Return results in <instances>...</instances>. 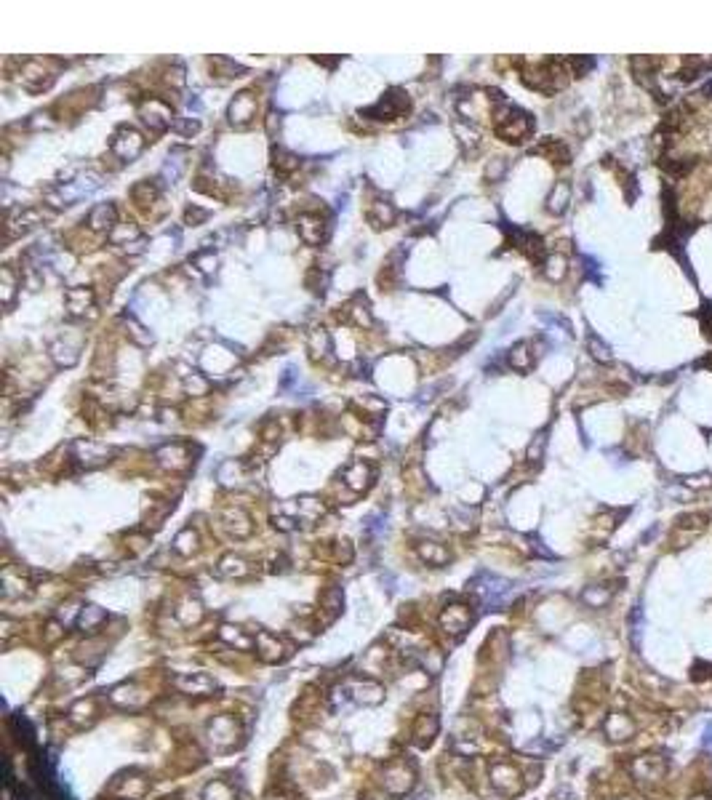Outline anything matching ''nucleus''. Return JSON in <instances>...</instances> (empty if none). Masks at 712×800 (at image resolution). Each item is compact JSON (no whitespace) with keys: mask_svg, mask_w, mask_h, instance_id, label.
Returning <instances> with one entry per match:
<instances>
[{"mask_svg":"<svg viewBox=\"0 0 712 800\" xmlns=\"http://www.w3.org/2000/svg\"><path fill=\"white\" fill-rule=\"evenodd\" d=\"M112 152L118 155V158L123 160H134L139 152L144 150V139L139 131H134V128H121L115 137H112Z\"/></svg>","mask_w":712,"mask_h":800,"instance_id":"f257e3e1","label":"nucleus"},{"mask_svg":"<svg viewBox=\"0 0 712 800\" xmlns=\"http://www.w3.org/2000/svg\"><path fill=\"white\" fill-rule=\"evenodd\" d=\"M142 118L150 128L163 131L165 126H171V107L161 99H150L142 104Z\"/></svg>","mask_w":712,"mask_h":800,"instance_id":"f03ea898","label":"nucleus"},{"mask_svg":"<svg viewBox=\"0 0 712 800\" xmlns=\"http://www.w3.org/2000/svg\"><path fill=\"white\" fill-rule=\"evenodd\" d=\"M664 771H667V763L659 758V755H646V758L635 760V774H638L640 779L659 781L662 777H664Z\"/></svg>","mask_w":712,"mask_h":800,"instance_id":"7ed1b4c3","label":"nucleus"},{"mask_svg":"<svg viewBox=\"0 0 712 800\" xmlns=\"http://www.w3.org/2000/svg\"><path fill=\"white\" fill-rule=\"evenodd\" d=\"M371 475L374 472H371V467H368L366 461H352L345 472H342V480H345L352 491H363L368 483H371Z\"/></svg>","mask_w":712,"mask_h":800,"instance_id":"20e7f679","label":"nucleus"},{"mask_svg":"<svg viewBox=\"0 0 712 800\" xmlns=\"http://www.w3.org/2000/svg\"><path fill=\"white\" fill-rule=\"evenodd\" d=\"M64 299H67V310H70V315L78 318V315H83V312L94 304V294H91V288H70V291L64 294Z\"/></svg>","mask_w":712,"mask_h":800,"instance_id":"39448f33","label":"nucleus"},{"mask_svg":"<svg viewBox=\"0 0 712 800\" xmlns=\"http://www.w3.org/2000/svg\"><path fill=\"white\" fill-rule=\"evenodd\" d=\"M254 110H256L254 97L251 94H241V97H235V101L230 104V118H232V123H248V120L254 118Z\"/></svg>","mask_w":712,"mask_h":800,"instance_id":"423d86ee","label":"nucleus"},{"mask_svg":"<svg viewBox=\"0 0 712 800\" xmlns=\"http://www.w3.org/2000/svg\"><path fill=\"white\" fill-rule=\"evenodd\" d=\"M299 232L307 243H321L323 240V221L321 217H312V214H302L299 217Z\"/></svg>","mask_w":712,"mask_h":800,"instance_id":"0eeeda50","label":"nucleus"},{"mask_svg":"<svg viewBox=\"0 0 712 800\" xmlns=\"http://www.w3.org/2000/svg\"><path fill=\"white\" fill-rule=\"evenodd\" d=\"M112 221H115V208L110 203H99L88 217V227L91 230H110Z\"/></svg>","mask_w":712,"mask_h":800,"instance_id":"6e6552de","label":"nucleus"},{"mask_svg":"<svg viewBox=\"0 0 712 800\" xmlns=\"http://www.w3.org/2000/svg\"><path fill=\"white\" fill-rule=\"evenodd\" d=\"M606 731H609L611 739H627L632 731H635V723H632L627 715H611L609 723H606Z\"/></svg>","mask_w":712,"mask_h":800,"instance_id":"1a4fd4ad","label":"nucleus"},{"mask_svg":"<svg viewBox=\"0 0 712 800\" xmlns=\"http://www.w3.org/2000/svg\"><path fill=\"white\" fill-rule=\"evenodd\" d=\"M569 198H571V187H569V184H566V181L555 184V190H552V195H549V211H555V214H563V211H566V206H569Z\"/></svg>","mask_w":712,"mask_h":800,"instance_id":"9d476101","label":"nucleus"},{"mask_svg":"<svg viewBox=\"0 0 712 800\" xmlns=\"http://www.w3.org/2000/svg\"><path fill=\"white\" fill-rule=\"evenodd\" d=\"M509 363H512V368H520V371L531 368L533 358H531V352H529V344H518V347L509 352Z\"/></svg>","mask_w":712,"mask_h":800,"instance_id":"9b49d317","label":"nucleus"},{"mask_svg":"<svg viewBox=\"0 0 712 800\" xmlns=\"http://www.w3.org/2000/svg\"><path fill=\"white\" fill-rule=\"evenodd\" d=\"M545 275H547L549 280H560L563 275H566V259H563V257H549V259L545 261Z\"/></svg>","mask_w":712,"mask_h":800,"instance_id":"f8f14e48","label":"nucleus"},{"mask_svg":"<svg viewBox=\"0 0 712 800\" xmlns=\"http://www.w3.org/2000/svg\"><path fill=\"white\" fill-rule=\"evenodd\" d=\"M155 195H158V192H155V187H152L150 181H142V184H136V187H134V198L139 200L142 206L152 203V200H155Z\"/></svg>","mask_w":712,"mask_h":800,"instance_id":"ddd939ff","label":"nucleus"},{"mask_svg":"<svg viewBox=\"0 0 712 800\" xmlns=\"http://www.w3.org/2000/svg\"><path fill=\"white\" fill-rule=\"evenodd\" d=\"M312 350H315L318 355H326V350H328V334H326V331H323V328L312 334Z\"/></svg>","mask_w":712,"mask_h":800,"instance_id":"4468645a","label":"nucleus"},{"mask_svg":"<svg viewBox=\"0 0 712 800\" xmlns=\"http://www.w3.org/2000/svg\"><path fill=\"white\" fill-rule=\"evenodd\" d=\"M582 598H584V603H590V606H603L609 600V592L606 590H587Z\"/></svg>","mask_w":712,"mask_h":800,"instance_id":"2eb2a0df","label":"nucleus"},{"mask_svg":"<svg viewBox=\"0 0 712 800\" xmlns=\"http://www.w3.org/2000/svg\"><path fill=\"white\" fill-rule=\"evenodd\" d=\"M136 235H139V230H136V227H118V230H115L110 238H112V243H121L123 238H136Z\"/></svg>","mask_w":712,"mask_h":800,"instance_id":"dca6fc26","label":"nucleus"},{"mask_svg":"<svg viewBox=\"0 0 712 800\" xmlns=\"http://www.w3.org/2000/svg\"><path fill=\"white\" fill-rule=\"evenodd\" d=\"M590 350H592V355H595L598 360H609L611 358L609 347H606V344H600L598 339H590Z\"/></svg>","mask_w":712,"mask_h":800,"instance_id":"f3484780","label":"nucleus"},{"mask_svg":"<svg viewBox=\"0 0 712 800\" xmlns=\"http://www.w3.org/2000/svg\"><path fill=\"white\" fill-rule=\"evenodd\" d=\"M195 261L203 264V267H201L203 272H214V270H216V259H214L211 254H201V257H195Z\"/></svg>","mask_w":712,"mask_h":800,"instance_id":"a211bd4d","label":"nucleus"},{"mask_svg":"<svg viewBox=\"0 0 712 800\" xmlns=\"http://www.w3.org/2000/svg\"><path fill=\"white\" fill-rule=\"evenodd\" d=\"M198 219H205V211H187V221H198Z\"/></svg>","mask_w":712,"mask_h":800,"instance_id":"6ab92c4d","label":"nucleus"},{"mask_svg":"<svg viewBox=\"0 0 712 800\" xmlns=\"http://www.w3.org/2000/svg\"><path fill=\"white\" fill-rule=\"evenodd\" d=\"M691 800H712V798H707V795H699V798H691Z\"/></svg>","mask_w":712,"mask_h":800,"instance_id":"aec40b11","label":"nucleus"}]
</instances>
